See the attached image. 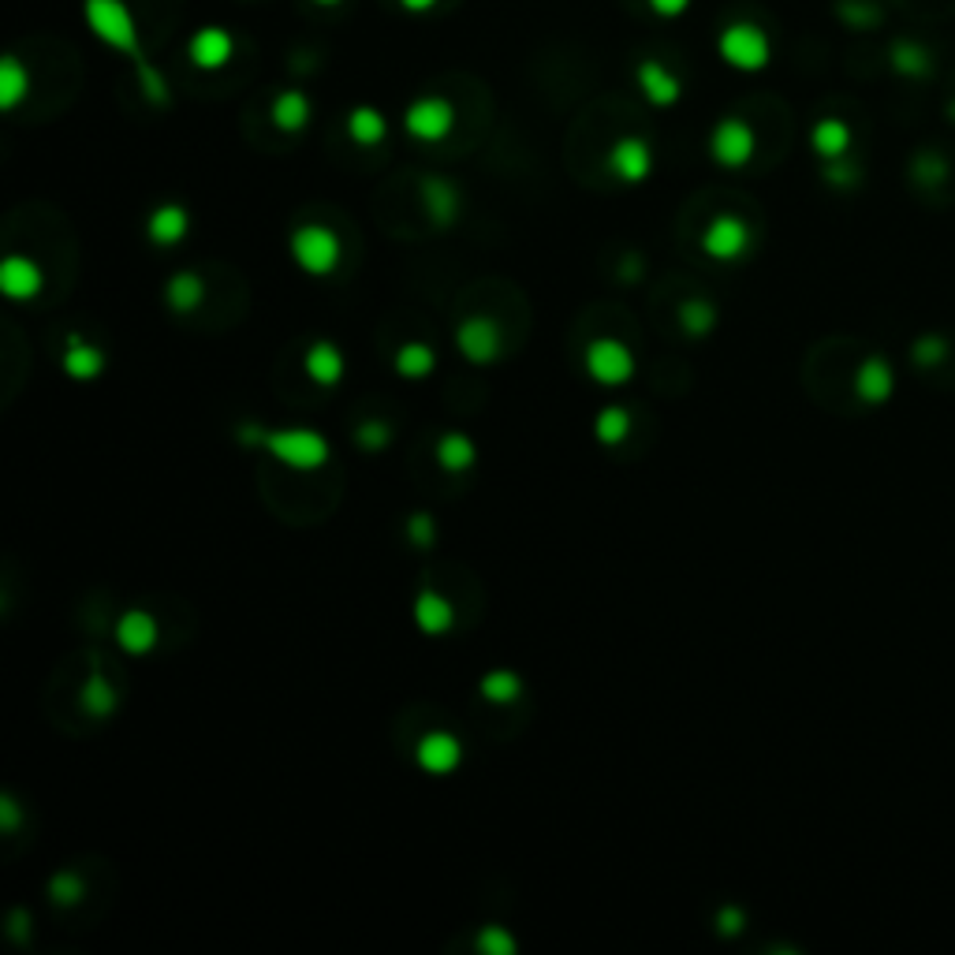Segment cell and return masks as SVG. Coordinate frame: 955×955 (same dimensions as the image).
Returning a JSON list of instances; mask_svg holds the SVG:
<instances>
[{"instance_id":"6da1fadb","label":"cell","mask_w":955,"mask_h":955,"mask_svg":"<svg viewBox=\"0 0 955 955\" xmlns=\"http://www.w3.org/2000/svg\"><path fill=\"white\" fill-rule=\"evenodd\" d=\"M83 20H86V27L98 34V38L105 41L109 49H116V53H124V56L135 60V72H139L142 98L150 101V105L165 109L168 101H172L168 83H165V75L158 72V64H153V60L146 56L131 8H127L124 0H83Z\"/></svg>"},{"instance_id":"7a4b0ae2","label":"cell","mask_w":955,"mask_h":955,"mask_svg":"<svg viewBox=\"0 0 955 955\" xmlns=\"http://www.w3.org/2000/svg\"><path fill=\"white\" fill-rule=\"evenodd\" d=\"M236 437L247 449L269 452L273 460L288 463V467L296 470H314L329 460V444H325V437H317L314 429H262L251 422V426H243Z\"/></svg>"},{"instance_id":"3957f363","label":"cell","mask_w":955,"mask_h":955,"mask_svg":"<svg viewBox=\"0 0 955 955\" xmlns=\"http://www.w3.org/2000/svg\"><path fill=\"white\" fill-rule=\"evenodd\" d=\"M291 257H296V265L303 273H310V277H329V273H337L343 247L332 228L303 225L291 231Z\"/></svg>"},{"instance_id":"277c9868","label":"cell","mask_w":955,"mask_h":955,"mask_svg":"<svg viewBox=\"0 0 955 955\" xmlns=\"http://www.w3.org/2000/svg\"><path fill=\"white\" fill-rule=\"evenodd\" d=\"M717 53L736 72H762L772 56V46L765 38V30L754 27V23H728L717 34Z\"/></svg>"},{"instance_id":"5b68a950","label":"cell","mask_w":955,"mask_h":955,"mask_svg":"<svg viewBox=\"0 0 955 955\" xmlns=\"http://www.w3.org/2000/svg\"><path fill=\"white\" fill-rule=\"evenodd\" d=\"M754 146H758V139H754V127L746 124V120H739V116H725L709 135L713 161H717V165H725V168H743L746 161L754 158Z\"/></svg>"},{"instance_id":"8992f818","label":"cell","mask_w":955,"mask_h":955,"mask_svg":"<svg viewBox=\"0 0 955 955\" xmlns=\"http://www.w3.org/2000/svg\"><path fill=\"white\" fill-rule=\"evenodd\" d=\"M403 127L418 142H441L449 139L455 127V109L444 98H418L403 113Z\"/></svg>"},{"instance_id":"52a82bcc","label":"cell","mask_w":955,"mask_h":955,"mask_svg":"<svg viewBox=\"0 0 955 955\" xmlns=\"http://www.w3.org/2000/svg\"><path fill=\"white\" fill-rule=\"evenodd\" d=\"M587 374L593 377L598 385H608V389H616V385L631 381L634 377V355L627 343L619 340H593L587 348Z\"/></svg>"},{"instance_id":"ba28073f","label":"cell","mask_w":955,"mask_h":955,"mask_svg":"<svg viewBox=\"0 0 955 955\" xmlns=\"http://www.w3.org/2000/svg\"><path fill=\"white\" fill-rule=\"evenodd\" d=\"M455 343H460L463 359L475 366H486L493 363L497 355H501V329H497L493 317L478 314V317H467V322L460 325V332H455Z\"/></svg>"},{"instance_id":"9c48e42d","label":"cell","mask_w":955,"mask_h":955,"mask_svg":"<svg viewBox=\"0 0 955 955\" xmlns=\"http://www.w3.org/2000/svg\"><path fill=\"white\" fill-rule=\"evenodd\" d=\"M41 288H46V273H41V265L34 262V257L12 254L0 262V291H4L8 299L30 303V299L41 296Z\"/></svg>"},{"instance_id":"30bf717a","label":"cell","mask_w":955,"mask_h":955,"mask_svg":"<svg viewBox=\"0 0 955 955\" xmlns=\"http://www.w3.org/2000/svg\"><path fill=\"white\" fill-rule=\"evenodd\" d=\"M236 56V38L225 27H198L187 41V60L202 72H221Z\"/></svg>"},{"instance_id":"8fae6325","label":"cell","mask_w":955,"mask_h":955,"mask_svg":"<svg viewBox=\"0 0 955 955\" xmlns=\"http://www.w3.org/2000/svg\"><path fill=\"white\" fill-rule=\"evenodd\" d=\"M746 247H751V228L739 217H728V213L725 217H713L702 231V251L717 257V262H731V257H739Z\"/></svg>"},{"instance_id":"7c38bea8","label":"cell","mask_w":955,"mask_h":955,"mask_svg":"<svg viewBox=\"0 0 955 955\" xmlns=\"http://www.w3.org/2000/svg\"><path fill=\"white\" fill-rule=\"evenodd\" d=\"M608 172L624 184H642V179L653 172V150L646 139H634V135H624V139L613 142L608 150Z\"/></svg>"},{"instance_id":"4fadbf2b","label":"cell","mask_w":955,"mask_h":955,"mask_svg":"<svg viewBox=\"0 0 955 955\" xmlns=\"http://www.w3.org/2000/svg\"><path fill=\"white\" fill-rule=\"evenodd\" d=\"M634 79H639L642 98H646L653 109H673L679 105V98H683V83H679L661 60H639Z\"/></svg>"},{"instance_id":"5bb4252c","label":"cell","mask_w":955,"mask_h":955,"mask_svg":"<svg viewBox=\"0 0 955 955\" xmlns=\"http://www.w3.org/2000/svg\"><path fill=\"white\" fill-rule=\"evenodd\" d=\"M418 765L433 777H449V772L460 769L463 762V746L452 731H429V736L418 739V751H415Z\"/></svg>"},{"instance_id":"9a60e30c","label":"cell","mask_w":955,"mask_h":955,"mask_svg":"<svg viewBox=\"0 0 955 955\" xmlns=\"http://www.w3.org/2000/svg\"><path fill=\"white\" fill-rule=\"evenodd\" d=\"M116 642H120V646H124L127 653L142 657V653H150L153 646H158V619H153L150 613H142V608H131V613L120 616V624H116Z\"/></svg>"},{"instance_id":"2e32d148","label":"cell","mask_w":955,"mask_h":955,"mask_svg":"<svg viewBox=\"0 0 955 955\" xmlns=\"http://www.w3.org/2000/svg\"><path fill=\"white\" fill-rule=\"evenodd\" d=\"M187 228H191V217H187V210L176 202L158 205V210L150 213V221H146V236H150V243H158V247L184 243Z\"/></svg>"},{"instance_id":"e0dca14e","label":"cell","mask_w":955,"mask_h":955,"mask_svg":"<svg viewBox=\"0 0 955 955\" xmlns=\"http://www.w3.org/2000/svg\"><path fill=\"white\" fill-rule=\"evenodd\" d=\"M269 116H273V124H277L280 131L299 135V131H306L310 116H314V105H310V98L303 90H296V86H291V90H280L277 98H273Z\"/></svg>"},{"instance_id":"ac0fdd59","label":"cell","mask_w":955,"mask_h":955,"mask_svg":"<svg viewBox=\"0 0 955 955\" xmlns=\"http://www.w3.org/2000/svg\"><path fill=\"white\" fill-rule=\"evenodd\" d=\"M422 202H426L433 225L441 228L460 217V191H455V184H449V179L441 176H426V184H422Z\"/></svg>"},{"instance_id":"d6986e66","label":"cell","mask_w":955,"mask_h":955,"mask_svg":"<svg viewBox=\"0 0 955 955\" xmlns=\"http://www.w3.org/2000/svg\"><path fill=\"white\" fill-rule=\"evenodd\" d=\"M415 624L422 634H449L455 624L449 598H441L437 590H422L415 601Z\"/></svg>"},{"instance_id":"ffe728a7","label":"cell","mask_w":955,"mask_h":955,"mask_svg":"<svg viewBox=\"0 0 955 955\" xmlns=\"http://www.w3.org/2000/svg\"><path fill=\"white\" fill-rule=\"evenodd\" d=\"M306 374L314 385H322V389H332V385H340L343 377V355L337 343L329 340H317L314 348L306 351Z\"/></svg>"},{"instance_id":"44dd1931","label":"cell","mask_w":955,"mask_h":955,"mask_svg":"<svg viewBox=\"0 0 955 955\" xmlns=\"http://www.w3.org/2000/svg\"><path fill=\"white\" fill-rule=\"evenodd\" d=\"M101 369H105V351L86 343L83 337H67V351H64L67 377H75V381H93Z\"/></svg>"},{"instance_id":"7402d4cb","label":"cell","mask_w":955,"mask_h":955,"mask_svg":"<svg viewBox=\"0 0 955 955\" xmlns=\"http://www.w3.org/2000/svg\"><path fill=\"white\" fill-rule=\"evenodd\" d=\"M30 93V72L20 56L0 60V109H20V101Z\"/></svg>"},{"instance_id":"603a6c76","label":"cell","mask_w":955,"mask_h":955,"mask_svg":"<svg viewBox=\"0 0 955 955\" xmlns=\"http://www.w3.org/2000/svg\"><path fill=\"white\" fill-rule=\"evenodd\" d=\"M855 392L863 395L866 403L889 400V392H892V369H889V363H884V359H866V363L858 366V374H855Z\"/></svg>"},{"instance_id":"cb8c5ba5","label":"cell","mask_w":955,"mask_h":955,"mask_svg":"<svg viewBox=\"0 0 955 955\" xmlns=\"http://www.w3.org/2000/svg\"><path fill=\"white\" fill-rule=\"evenodd\" d=\"M348 135L359 146H377V142H385V135H389V120L377 113L374 105H359L348 113Z\"/></svg>"},{"instance_id":"d4e9b609","label":"cell","mask_w":955,"mask_h":955,"mask_svg":"<svg viewBox=\"0 0 955 955\" xmlns=\"http://www.w3.org/2000/svg\"><path fill=\"white\" fill-rule=\"evenodd\" d=\"M165 299L176 314H191V310L202 306V299H205V280L198 277V273H176L165 288Z\"/></svg>"},{"instance_id":"484cf974","label":"cell","mask_w":955,"mask_h":955,"mask_svg":"<svg viewBox=\"0 0 955 955\" xmlns=\"http://www.w3.org/2000/svg\"><path fill=\"white\" fill-rule=\"evenodd\" d=\"M475 441L463 433H444L441 441H437V463H441L444 470H452V475H460V470H467L470 463H475Z\"/></svg>"},{"instance_id":"4316f807","label":"cell","mask_w":955,"mask_h":955,"mask_svg":"<svg viewBox=\"0 0 955 955\" xmlns=\"http://www.w3.org/2000/svg\"><path fill=\"white\" fill-rule=\"evenodd\" d=\"M851 146V131L843 120H821V124L814 127V150L821 153L825 161H840L843 153H847Z\"/></svg>"},{"instance_id":"83f0119b","label":"cell","mask_w":955,"mask_h":955,"mask_svg":"<svg viewBox=\"0 0 955 955\" xmlns=\"http://www.w3.org/2000/svg\"><path fill=\"white\" fill-rule=\"evenodd\" d=\"M437 366V355L433 348H426V343H403L400 351H395V374L407 377V381H418V377H426L429 369Z\"/></svg>"},{"instance_id":"f1b7e54d","label":"cell","mask_w":955,"mask_h":955,"mask_svg":"<svg viewBox=\"0 0 955 955\" xmlns=\"http://www.w3.org/2000/svg\"><path fill=\"white\" fill-rule=\"evenodd\" d=\"M478 691H481V699H486V702L507 705V702H515L523 694V679L515 673H507V668H497V673H489L486 679H481Z\"/></svg>"},{"instance_id":"f546056e","label":"cell","mask_w":955,"mask_h":955,"mask_svg":"<svg viewBox=\"0 0 955 955\" xmlns=\"http://www.w3.org/2000/svg\"><path fill=\"white\" fill-rule=\"evenodd\" d=\"M679 325H683V332H691V337H705V332L717 325V310H713V303H705V299H687V303L679 306Z\"/></svg>"},{"instance_id":"4dcf8cb0","label":"cell","mask_w":955,"mask_h":955,"mask_svg":"<svg viewBox=\"0 0 955 955\" xmlns=\"http://www.w3.org/2000/svg\"><path fill=\"white\" fill-rule=\"evenodd\" d=\"M593 433H598L601 444L627 441V433H631V415H627L624 407H605L598 415V422H593Z\"/></svg>"},{"instance_id":"1f68e13d","label":"cell","mask_w":955,"mask_h":955,"mask_svg":"<svg viewBox=\"0 0 955 955\" xmlns=\"http://www.w3.org/2000/svg\"><path fill=\"white\" fill-rule=\"evenodd\" d=\"M83 705L93 713V717H109L116 705V691L105 683V676L93 673L90 679H86V691H83Z\"/></svg>"},{"instance_id":"d6a6232c","label":"cell","mask_w":955,"mask_h":955,"mask_svg":"<svg viewBox=\"0 0 955 955\" xmlns=\"http://www.w3.org/2000/svg\"><path fill=\"white\" fill-rule=\"evenodd\" d=\"M49 896H53L56 907H75L83 900V881L75 874H60L49 881Z\"/></svg>"},{"instance_id":"836d02e7","label":"cell","mask_w":955,"mask_h":955,"mask_svg":"<svg viewBox=\"0 0 955 955\" xmlns=\"http://www.w3.org/2000/svg\"><path fill=\"white\" fill-rule=\"evenodd\" d=\"M478 948L486 955H515V937L504 926H486L478 933Z\"/></svg>"},{"instance_id":"e575fe53","label":"cell","mask_w":955,"mask_h":955,"mask_svg":"<svg viewBox=\"0 0 955 955\" xmlns=\"http://www.w3.org/2000/svg\"><path fill=\"white\" fill-rule=\"evenodd\" d=\"M355 441L363 444L366 452H381V449H389V441H392V429L385 426V422L369 418V422H363V426L355 429Z\"/></svg>"},{"instance_id":"d590c367","label":"cell","mask_w":955,"mask_h":955,"mask_svg":"<svg viewBox=\"0 0 955 955\" xmlns=\"http://www.w3.org/2000/svg\"><path fill=\"white\" fill-rule=\"evenodd\" d=\"M407 538H411V545H418V549H429V545H433V538H437V527H433V519H429L426 512L411 515V519H407Z\"/></svg>"},{"instance_id":"8d00e7d4","label":"cell","mask_w":955,"mask_h":955,"mask_svg":"<svg viewBox=\"0 0 955 955\" xmlns=\"http://www.w3.org/2000/svg\"><path fill=\"white\" fill-rule=\"evenodd\" d=\"M646 4L653 8V15H661V20H679V15L691 8V0H646Z\"/></svg>"},{"instance_id":"74e56055","label":"cell","mask_w":955,"mask_h":955,"mask_svg":"<svg viewBox=\"0 0 955 955\" xmlns=\"http://www.w3.org/2000/svg\"><path fill=\"white\" fill-rule=\"evenodd\" d=\"M743 922H746L743 910H736V907H725V910H720V915H717V929H720V933H728V937H731V933H739V929H743Z\"/></svg>"},{"instance_id":"f35d334b","label":"cell","mask_w":955,"mask_h":955,"mask_svg":"<svg viewBox=\"0 0 955 955\" xmlns=\"http://www.w3.org/2000/svg\"><path fill=\"white\" fill-rule=\"evenodd\" d=\"M15 825H20V806H15L12 795H4V799H0V829L15 832Z\"/></svg>"},{"instance_id":"ab89813d","label":"cell","mask_w":955,"mask_h":955,"mask_svg":"<svg viewBox=\"0 0 955 955\" xmlns=\"http://www.w3.org/2000/svg\"><path fill=\"white\" fill-rule=\"evenodd\" d=\"M915 355H918V363L929 366V363H937V359L944 355V343L937 340V337H933V340H922V343H918V348H915Z\"/></svg>"},{"instance_id":"60d3db41","label":"cell","mask_w":955,"mask_h":955,"mask_svg":"<svg viewBox=\"0 0 955 955\" xmlns=\"http://www.w3.org/2000/svg\"><path fill=\"white\" fill-rule=\"evenodd\" d=\"M395 4H400L403 12H411V15H426V12H433L441 0H395Z\"/></svg>"},{"instance_id":"b9f144b4","label":"cell","mask_w":955,"mask_h":955,"mask_svg":"<svg viewBox=\"0 0 955 955\" xmlns=\"http://www.w3.org/2000/svg\"><path fill=\"white\" fill-rule=\"evenodd\" d=\"M310 4H317V8H337V4H343V0H310Z\"/></svg>"}]
</instances>
